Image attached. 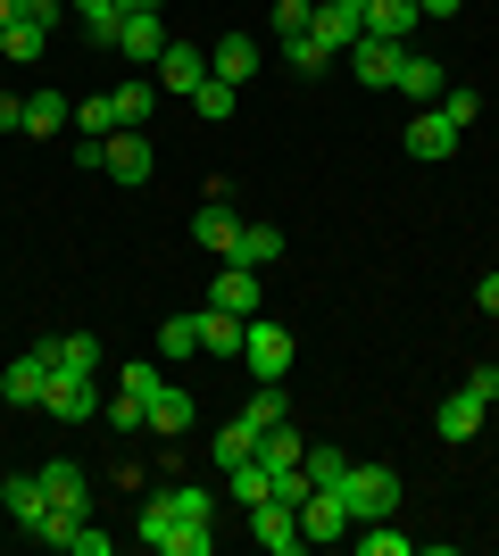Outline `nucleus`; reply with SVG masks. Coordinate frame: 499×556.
Listing matches in <instances>:
<instances>
[{"label":"nucleus","instance_id":"obj_1","mask_svg":"<svg viewBox=\"0 0 499 556\" xmlns=\"http://www.w3.org/2000/svg\"><path fill=\"white\" fill-rule=\"evenodd\" d=\"M341 507H350V523H383V515L400 507V473H391V465H341Z\"/></svg>","mask_w":499,"mask_h":556},{"label":"nucleus","instance_id":"obj_2","mask_svg":"<svg viewBox=\"0 0 499 556\" xmlns=\"http://www.w3.org/2000/svg\"><path fill=\"white\" fill-rule=\"evenodd\" d=\"M400 59H408V42H383V34H358V42L341 50V67H350L366 92H391V84H400Z\"/></svg>","mask_w":499,"mask_h":556},{"label":"nucleus","instance_id":"obj_3","mask_svg":"<svg viewBox=\"0 0 499 556\" xmlns=\"http://www.w3.org/2000/svg\"><path fill=\"white\" fill-rule=\"evenodd\" d=\"M34 473H42V498H50L59 515H75V523L92 515V473H84L75 457H50V465H34Z\"/></svg>","mask_w":499,"mask_h":556},{"label":"nucleus","instance_id":"obj_4","mask_svg":"<svg viewBox=\"0 0 499 556\" xmlns=\"http://www.w3.org/2000/svg\"><path fill=\"white\" fill-rule=\"evenodd\" d=\"M166 42H175V34H166L159 9H125V25H117V59H125V67H159Z\"/></svg>","mask_w":499,"mask_h":556},{"label":"nucleus","instance_id":"obj_5","mask_svg":"<svg viewBox=\"0 0 499 556\" xmlns=\"http://www.w3.org/2000/svg\"><path fill=\"white\" fill-rule=\"evenodd\" d=\"M241 357H250V374H259V382H284L300 349H291V332H284V325H266V316H250V341H241Z\"/></svg>","mask_w":499,"mask_h":556},{"label":"nucleus","instance_id":"obj_6","mask_svg":"<svg viewBox=\"0 0 499 556\" xmlns=\"http://www.w3.org/2000/svg\"><path fill=\"white\" fill-rule=\"evenodd\" d=\"M150 84H159V92H175V100H191L200 84H209V50L166 42V50H159V67H150Z\"/></svg>","mask_w":499,"mask_h":556},{"label":"nucleus","instance_id":"obj_7","mask_svg":"<svg viewBox=\"0 0 499 556\" xmlns=\"http://www.w3.org/2000/svg\"><path fill=\"white\" fill-rule=\"evenodd\" d=\"M300 532H309V548H333V540H350V507H341V490H309L300 498Z\"/></svg>","mask_w":499,"mask_h":556},{"label":"nucleus","instance_id":"obj_8","mask_svg":"<svg viewBox=\"0 0 499 556\" xmlns=\"http://www.w3.org/2000/svg\"><path fill=\"white\" fill-rule=\"evenodd\" d=\"M250 532H259L266 556H300V548H309V532H300V507H284V498L250 507Z\"/></svg>","mask_w":499,"mask_h":556},{"label":"nucleus","instance_id":"obj_9","mask_svg":"<svg viewBox=\"0 0 499 556\" xmlns=\"http://www.w3.org/2000/svg\"><path fill=\"white\" fill-rule=\"evenodd\" d=\"M458 141H466V125H450L441 109H416V116H408V134H400V150H408V159H450Z\"/></svg>","mask_w":499,"mask_h":556},{"label":"nucleus","instance_id":"obj_10","mask_svg":"<svg viewBox=\"0 0 499 556\" xmlns=\"http://www.w3.org/2000/svg\"><path fill=\"white\" fill-rule=\"evenodd\" d=\"M42 391H50V357H42V341H34L25 357L0 366V399H9V407H42Z\"/></svg>","mask_w":499,"mask_h":556},{"label":"nucleus","instance_id":"obj_11","mask_svg":"<svg viewBox=\"0 0 499 556\" xmlns=\"http://www.w3.org/2000/svg\"><path fill=\"white\" fill-rule=\"evenodd\" d=\"M42 407H50L59 424H84V416H100V374H50Z\"/></svg>","mask_w":499,"mask_h":556},{"label":"nucleus","instance_id":"obj_12","mask_svg":"<svg viewBox=\"0 0 499 556\" xmlns=\"http://www.w3.org/2000/svg\"><path fill=\"white\" fill-rule=\"evenodd\" d=\"M209 307H225V316H259V266H241V257H225L209 282Z\"/></svg>","mask_w":499,"mask_h":556},{"label":"nucleus","instance_id":"obj_13","mask_svg":"<svg viewBox=\"0 0 499 556\" xmlns=\"http://www.w3.org/2000/svg\"><path fill=\"white\" fill-rule=\"evenodd\" d=\"M150 166H159L150 134L142 125H117V134H109V175H117V184H150Z\"/></svg>","mask_w":499,"mask_h":556},{"label":"nucleus","instance_id":"obj_14","mask_svg":"<svg viewBox=\"0 0 499 556\" xmlns=\"http://www.w3.org/2000/svg\"><path fill=\"white\" fill-rule=\"evenodd\" d=\"M42 357H50V374H100L109 349H100L92 332H42Z\"/></svg>","mask_w":499,"mask_h":556},{"label":"nucleus","instance_id":"obj_15","mask_svg":"<svg viewBox=\"0 0 499 556\" xmlns=\"http://www.w3.org/2000/svg\"><path fill=\"white\" fill-rule=\"evenodd\" d=\"M309 34L333 50V59H341V50L366 34V9H350V0H316V25H309Z\"/></svg>","mask_w":499,"mask_h":556},{"label":"nucleus","instance_id":"obj_16","mask_svg":"<svg viewBox=\"0 0 499 556\" xmlns=\"http://www.w3.org/2000/svg\"><path fill=\"white\" fill-rule=\"evenodd\" d=\"M191 325H200L209 357H241V341H250V316H225V307H191Z\"/></svg>","mask_w":499,"mask_h":556},{"label":"nucleus","instance_id":"obj_17","mask_svg":"<svg viewBox=\"0 0 499 556\" xmlns=\"http://www.w3.org/2000/svg\"><path fill=\"white\" fill-rule=\"evenodd\" d=\"M191 241H200V250H216V257H234V241H241V208H234V200H209V208L191 216Z\"/></svg>","mask_w":499,"mask_h":556},{"label":"nucleus","instance_id":"obj_18","mask_svg":"<svg viewBox=\"0 0 499 556\" xmlns=\"http://www.w3.org/2000/svg\"><path fill=\"white\" fill-rule=\"evenodd\" d=\"M391 92H408L416 109H433V100L450 92V75H441V59H425V50H408V59H400V84H391Z\"/></svg>","mask_w":499,"mask_h":556},{"label":"nucleus","instance_id":"obj_19","mask_svg":"<svg viewBox=\"0 0 499 556\" xmlns=\"http://www.w3.org/2000/svg\"><path fill=\"white\" fill-rule=\"evenodd\" d=\"M433 432H441V441L450 448H466L483 432V399L475 391H458V399H441V416H433Z\"/></svg>","mask_w":499,"mask_h":556},{"label":"nucleus","instance_id":"obj_20","mask_svg":"<svg viewBox=\"0 0 499 556\" xmlns=\"http://www.w3.org/2000/svg\"><path fill=\"white\" fill-rule=\"evenodd\" d=\"M209 75H225V84H250V75H259V42H250V34H225V42L209 50Z\"/></svg>","mask_w":499,"mask_h":556},{"label":"nucleus","instance_id":"obj_21","mask_svg":"<svg viewBox=\"0 0 499 556\" xmlns=\"http://www.w3.org/2000/svg\"><path fill=\"white\" fill-rule=\"evenodd\" d=\"M191 416H200V407H191V399L175 391V382H159V391H150V432H166V441H184V432H191Z\"/></svg>","mask_w":499,"mask_h":556},{"label":"nucleus","instance_id":"obj_22","mask_svg":"<svg viewBox=\"0 0 499 556\" xmlns=\"http://www.w3.org/2000/svg\"><path fill=\"white\" fill-rule=\"evenodd\" d=\"M150 498H159L175 523H209V515H216V498H209L200 482H166V490H150Z\"/></svg>","mask_w":499,"mask_h":556},{"label":"nucleus","instance_id":"obj_23","mask_svg":"<svg viewBox=\"0 0 499 556\" xmlns=\"http://www.w3.org/2000/svg\"><path fill=\"white\" fill-rule=\"evenodd\" d=\"M366 34L408 42V34H416V0H366Z\"/></svg>","mask_w":499,"mask_h":556},{"label":"nucleus","instance_id":"obj_24","mask_svg":"<svg viewBox=\"0 0 499 556\" xmlns=\"http://www.w3.org/2000/svg\"><path fill=\"white\" fill-rule=\"evenodd\" d=\"M75 25L92 34L100 50H117V25H125V0H75Z\"/></svg>","mask_w":499,"mask_h":556},{"label":"nucleus","instance_id":"obj_25","mask_svg":"<svg viewBox=\"0 0 499 556\" xmlns=\"http://www.w3.org/2000/svg\"><path fill=\"white\" fill-rule=\"evenodd\" d=\"M50 50V25H34V17H17V25H0V59H17V67H34Z\"/></svg>","mask_w":499,"mask_h":556},{"label":"nucleus","instance_id":"obj_26","mask_svg":"<svg viewBox=\"0 0 499 556\" xmlns=\"http://www.w3.org/2000/svg\"><path fill=\"white\" fill-rule=\"evenodd\" d=\"M291 416V399H284V382H259V399H241V424H250V432H259V441H266V432H275V424H284Z\"/></svg>","mask_w":499,"mask_h":556},{"label":"nucleus","instance_id":"obj_27","mask_svg":"<svg viewBox=\"0 0 499 556\" xmlns=\"http://www.w3.org/2000/svg\"><path fill=\"white\" fill-rule=\"evenodd\" d=\"M225 490H234L241 507H266V498H275V473H266L259 457H241V465H225Z\"/></svg>","mask_w":499,"mask_h":556},{"label":"nucleus","instance_id":"obj_28","mask_svg":"<svg viewBox=\"0 0 499 556\" xmlns=\"http://www.w3.org/2000/svg\"><path fill=\"white\" fill-rule=\"evenodd\" d=\"M67 125H75V109H67V100H59V92H25V134H67Z\"/></svg>","mask_w":499,"mask_h":556},{"label":"nucleus","instance_id":"obj_29","mask_svg":"<svg viewBox=\"0 0 499 556\" xmlns=\"http://www.w3.org/2000/svg\"><path fill=\"white\" fill-rule=\"evenodd\" d=\"M109 100H117V125H150V109H159V84H150V75H125Z\"/></svg>","mask_w":499,"mask_h":556},{"label":"nucleus","instance_id":"obj_30","mask_svg":"<svg viewBox=\"0 0 499 556\" xmlns=\"http://www.w3.org/2000/svg\"><path fill=\"white\" fill-rule=\"evenodd\" d=\"M300 457H309V441H300V432H291V416H284V424L259 441V465H266V473H291Z\"/></svg>","mask_w":499,"mask_h":556},{"label":"nucleus","instance_id":"obj_31","mask_svg":"<svg viewBox=\"0 0 499 556\" xmlns=\"http://www.w3.org/2000/svg\"><path fill=\"white\" fill-rule=\"evenodd\" d=\"M284 67H291V75H309V84H316V75H333L341 59H333V50L316 42V34H291V42H284Z\"/></svg>","mask_w":499,"mask_h":556},{"label":"nucleus","instance_id":"obj_32","mask_svg":"<svg viewBox=\"0 0 499 556\" xmlns=\"http://www.w3.org/2000/svg\"><path fill=\"white\" fill-rule=\"evenodd\" d=\"M0 507L17 515V523H34V515L50 507V498H42V473H9V482H0Z\"/></svg>","mask_w":499,"mask_h":556},{"label":"nucleus","instance_id":"obj_33","mask_svg":"<svg viewBox=\"0 0 499 556\" xmlns=\"http://www.w3.org/2000/svg\"><path fill=\"white\" fill-rule=\"evenodd\" d=\"M234 257H241V266H275V257H284V225H241Z\"/></svg>","mask_w":499,"mask_h":556},{"label":"nucleus","instance_id":"obj_34","mask_svg":"<svg viewBox=\"0 0 499 556\" xmlns=\"http://www.w3.org/2000/svg\"><path fill=\"white\" fill-rule=\"evenodd\" d=\"M358 556H416V540H408V532H391V515H383V523H358Z\"/></svg>","mask_w":499,"mask_h":556},{"label":"nucleus","instance_id":"obj_35","mask_svg":"<svg viewBox=\"0 0 499 556\" xmlns=\"http://www.w3.org/2000/svg\"><path fill=\"white\" fill-rule=\"evenodd\" d=\"M209 457H216V465H241V457H259V432H250L241 416H234V424H216V448H209Z\"/></svg>","mask_w":499,"mask_h":556},{"label":"nucleus","instance_id":"obj_36","mask_svg":"<svg viewBox=\"0 0 499 556\" xmlns=\"http://www.w3.org/2000/svg\"><path fill=\"white\" fill-rule=\"evenodd\" d=\"M191 109L209 116V125H225V116L241 109V92H234V84H225V75H209V84H200V92H191Z\"/></svg>","mask_w":499,"mask_h":556},{"label":"nucleus","instance_id":"obj_37","mask_svg":"<svg viewBox=\"0 0 499 556\" xmlns=\"http://www.w3.org/2000/svg\"><path fill=\"white\" fill-rule=\"evenodd\" d=\"M100 416H109V432H142V424H150V399L117 391V399H100Z\"/></svg>","mask_w":499,"mask_h":556},{"label":"nucleus","instance_id":"obj_38","mask_svg":"<svg viewBox=\"0 0 499 556\" xmlns=\"http://www.w3.org/2000/svg\"><path fill=\"white\" fill-rule=\"evenodd\" d=\"M75 125H84V134H100V141H109V134H117V100H109V92L75 100Z\"/></svg>","mask_w":499,"mask_h":556},{"label":"nucleus","instance_id":"obj_39","mask_svg":"<svg viewBox=\"0 0 499 556\" xmlns=\"http://www.w3.org/2000/svg\"><path fill=\"white\" fill-rule=\"evenodd\" d=\"M433 109L450 116V125H475V116H483V92H475V84H450V92L433 100Z\"/></svg>","mask_w":499,"mask_h":556},{"label":"nucleus","instance_id":"obj_40","mask_svg":"<svg viewBox=\"0 0 499 556\" xmlns=\"http://www.w3.org/2000/svg\"><path fill=\"white\" fill-rule=\"evenodd\" d=\"M191 349H200V325H191V316H166L159 325V357H191Z\"/></svg>","mask_w":499,"mask_h":556},{"label":"nucleus","instance_id":"obj_41","mask_svg":"<svg viewBox=\"0 0 499 556\" xmlns=\"http://www.w3.org/2000/svg\"><path fill=\"white\" fill-rule=\"evenodd\" d=\"M309 25H316V0H275V34H284V42L309 34Z\"/></svg>","mask_w":499,"mask_h":556},{"label":"nucleus","instance_id":"obj_42","mask_svg":"<svg viewBox=\"0 0 499 556\" xmlns=\"http://www.w3.org/2000/svg\"><path fill=\"white\" fill-rule=\"evenodd\" d=\"M300 465H309V482H316V490H333V482H341V465H350V457H341V448H309V457H300Z\"/></svg>","mask_w":499,"mask_h":556},{"label":"nucleus","instance_id":"obj_43","mask_svg":"<svg viewBox=\"0 0 499 556\" xmlns=\"http://www.w3.org/2000/svg\"><path fill=\"white\" fill-rule=\"evenodd\" d=\"M159 382H166L159 366H117V391H134V399H150V391H159Z\"/></svg>","mask_w":499,"mask_h":556},{"label":"nucleus","instance_id":"obj_44","mask_svg":"<svg viewBox=\"0 0 499 556\" xmlns=\"http://www.w3.org/2000/svg\"><path fill=\"white\" fill-rule=\"evenodd\" d=\"M67 548H75V556H109L117 540H109V532H92V523H75V540H67Z\"/></svg>","mask_w":499,"mask_h":556},{"label":"nucleus","instance_id":"obj_45","mask_svg":"<svg viewBox=\"0 0 499 556\" xmlns=\"http://www.w3.org/2000/svg\"><path fill=\"white\" fill-rule=\"evenodd\" d=\"M466 391H475L483 407H499V366H475V374H466Z\"/></svg>","mask_w":499,"mask_h":556},{"label":"nucleus","instance_id":"obj_46","mask_svg":"<svg viewBox=\"0 0 499 556\" xmlns=\"http://www.w3.org/2000/svg\"><path fill=\"white\" fill-rule=\"evenodd\" d=\"M0 134H25V100L17 92H0Z\"/></svg>","mask_w":499,"mask_h":556},{"label":"nucleus","instance_id":"obj_47","mask_svg":"<svg viewBox=\"0 0 499 556\" xmlns=\"http://www.w3.org/2000/svg\"><path fill=\"white\" fill-rule=\"evenodd\" d=\"M17 17H34V25H59V0H17Z\"/></svg>","mask_w":499,"mask_h":556},{"label":"nucleus","instance_id":"obj_48","mask_svg":"<svg viewBox=\"0 0 499 556\" xmlns=\"http://www.w3.org/2000/svg\"><path fill=\"white\" fill-rule=\"evenodd\" d=\"M475 307H483V316H499V275H483V282H475Z\"/></svg>","mask_w":499,"mask_h":556},{"label":"nucleus","instance_id":"obj_49","mask_svg":"<svg viewBox=\"0 0 499 556\" xmlns=\"http://www.w3.org/2000/svg\"><path fill=\"white\" fill-rule=\"evenodd\" d=\"M466 0H416V17H458Z\"/></svg>","mask_w":499,"mask_h":556},{"label":"nucleus","instance_id":"obj_50","mask_svg":"<svg viewBox=\"0 0 499 556\" xmlns=\"http://www.w3.org/2000/svg\"><path fill=\"white\" fill-rule=\"evenodd\" d=\"M0 25H17V0H0Z\"/></svg>","mask_w":499,"mask_h":556},{"label":"nucleus","instance_id":"obj_51","mask_svg":"<svg viewBox=\"0 0 499 556\" xmlns=\"http://www.w3.org/2000/svg\"><path fill=\"white\" fill-rule=\"evenodd\" d=\"M125 9H159V0H125Z\"/></svg>","mask_w":499,"mask_h":556},{"label":"nucleus","instance_id":"obj_52","mask_svg":"<svg viewBox=\"0 0 499 556\" xmlns=\"http://www.w3.org/2000/svg\"><path fill=\"white\" fill-rule=\"evenodd\" d=\"M350 9H366V0H350Z\"/></svg>","mask_w":499,"mask_h":556}]
</instances>
